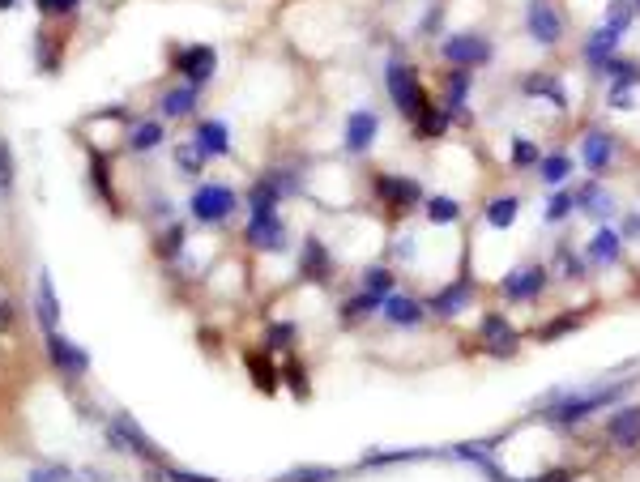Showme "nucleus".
<instances>
[{"mask_svg":"<svg viewBox=\"0 0 640 482\" xmlns=\"http://www.w3.org/2000/svg\"><path fill=\"white\" fill-rule=\"evenodd\" d=\"M175 69L188 77V86H205L218 69V56H214V47H188V52L175 60Z\"/></svg>","mask_w":640,"mask_h":482,"instance_id":"9","label":"nucleus"},{"mask_svg":"<svg viewBox=\"0 0 640 482\" xmlns=\"http://www.w3.org/2000/svg\"><path fill=\"white\" fill-rule=\"evenodd\" d=\"M478 337H483L487 350H495V355H512V350H517V329H512L504 316H487Z\"/></svg>","mask_w":640,"mask_h":482,"instance_id":"12","label":"nucleus"},{"mask_svg":"<svg viewBox=\"0 0 640 482\" xmlns=\"http://www.w3.org/2000/svg\"><path fill=\"white\" fill-rule=\"evenodd\" d=\"M559 269H564V278H585V269H581V256H572L568 248H559Z\"/></svg>","mask_w":640,"mask_h":482,"instance_id":"38","label":"nucleus"},{"mask_svg":"<svg viewBox=\"0 0 640 482\" xmlns=\"http://www.w3.org/2000/svg\"><path fill=\"white\" fill-rule=\"evenodd\" d=\"M538 171L547 184H564L572 175V158L568 154H551V158H538Z\"/></svg>","mask_w":640,"mask_h":482,"instance_id":"27","label":"nucleus"},{"mask_svg":"<svg viewBox=\"0 0 640 482\" xmlns=\"http://www.w3.org/2000/svg\"><path fill=\"white\" fill-rule=\"evenodd\" d=\"M572 205H576V197H572V192H559V197L551 201V210H547V218H551V222H559V218H568V210H572Z\"/></svg>","mask_w":640,"mask_h":482,"instance_id":"39","label":"nucleus"},{"mask_svg":"<svg viewBox=\"0 0 640 482\" xmlns=\"http://www.w3.org/2000/svg\"><path fill=\"white\" fill-rule=\"evenodd\" d=\"M615 43H619V30H611V26H598V30H594V39H589V47H585L589 64H606V60H611Z\"/></svg>","mask_w":640,"mask_h":482,"instance_id":"20","label":"nucleus"},{"mask_svg":"<svg viewBox=\"0 0 640 482\" xmlns=\"http://www.w3.org/2000/svg\"><path fill=\"white\" fill-rule=\"evenodd\" d=\"M30 482H64V470H35Z\"/></svg>","mask_w":640,"mask_h":482,"instance_id":"45","label":"nucleus"},{"mask_svg":"<svg viewBox=\"0 0 640 482\" xmlns=\"http://www.w3.org/2000/svg\"><path fill=\"white\" fill-rule=\"evenodd\" d=\"M611 103H615L619 111H628V107H632V86H628V82H615V86H611Z\"/></svg>","mask_w":640,"mask_h":482,"instance_id":"40","label":"nucleus"},{"mask_svg":"<svg viewBox=\"0 0 640 482\" xmlns=\"http://www.w3.org/2000/svg\"><path fill=\"white\" fill-rule=\"evenodd\" d=\"M192 107H197V86H180V90L163 94V116L167 120H184Z\"/></svg>","mask_w":640,"mask_h":482,"instance_id":"19","label":"nucleus"},{"mask_svg":"<svg viewBox=\"0 0 640 482\" xmlns=\"http://www.w3.org/2000/svg\"><path fill=\"white\" fill-rule=\"evenodd\" d=\"M384 82H389L393 103H397V111H402L406 120H414V116H419V111L427 107V94H423V86H419V77H414L410 64L393 60V64H389V73H384Z\"/></svg>","mask_w":640,"mask_h":482,"instance_id":"2","label":"nucleus"},{"mask_svg":"<svg viewBox=\"0 0 640 482\" xmlns=\"http://www.w3.org/2000/svg\"><path fill=\"white\" fill-rule=\"evenodd\" d=\"M525 90H530V94H551V103H564V90H559L551 77H530V82H525Z\"/></svg>","mask_w":640,"mask_h":482,"instance_id":"35","label":"nucleus"},{"mask_svg":"<svg viewBox=\"0 0 640 482\" xmlns=\"http://www.w3.org/2000/svg\"><path fill=\"white\" fill-rule=\"evenodd\" d=\"M389 286H393V273H389V269H367V273H363V291L389 295Z\"/></svg>","mask_w":640,"mask_h":482,"instance_id":"33","label":"nucleus"},{"mask_svg":"<svg viewBox=\"0 0 640 482\" xmlns=\"http://www.w3.org/2000/svg\"><path fill=\"white\" fill-rule=\"evenodd\" d=\"M158 141H163V124H137L133 128V137H128V146H133V150H154L158 146Z\"/></svg>","mask_w":640,"mask_h":482,"instance_id":"29","label":"nucleus"},{"mask_svg":"<svg viewBox=\"0 0 640 482\" xmlns=\"http://www.w3.org/2000/svg\"><path fill=\"white\" fill-rule=\"evenodd\" d=\"M623 393H628V380L611 384V389H594V393H572V397H564V401H555V406L547 410V419H555V423H581L585 414L611 406V401L623 397Z\"/></svg>","mask_w":640,"mask_h":482,"instance_id":"1","label":"nucleus"},{"mask_svg":"<svg viewBox=\"0 0 640 482\" xmlns=\"http://www.w3.org/2000/svg\"><path fill=\"white\" fill-rule=\"evenodd\" d=\"M47 346H52V359H56V367H60L64 376H86L90 359H86L82 350H77L64 333H56V329H52V333H47Z\"/></svg>","mask_w":640,"mask_h":482,"instance_id":"10","label":"nucleus"},{"mask_svg":"<svg viewBox=\"0 0 640 482\" xmlns=\"http://www.w3.org/2000/svg\"><path fill=\"white\" fill-rule=\"evenodd\" d=\"M632 5H636V9H640V0H632Z\"/></svg>","mask_w":640,"mask_h":482,"instance_id":"47","label":"nucleus"},{"mask_svg":"<svg viewBox=\"0 0 640 482\" xmlns=\"http://www.w3.org/2000/svg\"><path fill=\"white\" fill-rule=\"evenodd\" d=\"M410 124H414V133H419L423 141H431V137H440V133H444L448 116H444V111H436V103H427V107H423V111H419V116H414Z\"/></svg>","mask_w":640,"mask_h":482,"instance_id":"21","label":"nucleus"},{"mask_svg":"<svg viewBox=\"0 0 640 482\" xmlns=\"http://www.w3.org/2000/svg\"><path fill=\"white\" fill-rule=\"evenodd\" d=\"M13 188V154H9V146L0 141V197Z\"/></svg>","mask_w":640,"mask_h":482,"instance_id":"36","label":"nucleus"},{"mask_svg":"<svg viewBox=\"0 0 640 482\" xmlns=\"http://www.w3.org/2000/svg\"><path fill=\"white\" fill-rule=\"evenodd\" d=\"M517 210H521L517 197H495V201L487 205V222L504 231V227H512V222H517Z\"/></svg>","mask_w":640,"mask_h":482,"instance_id":"23","label":"nucleus"},{"mask_svg":"<svg viewBox=\"0 0 640 482\" xmlns=\"http://www.w3.org/2000/svg\"><path fill=\"white\" fill-rule=\"evenodd\" d=\"M9 5H13V0H0V9H9Z\"/></svg>","mask_w":640,"mask_h":482,"instance_id":"46","label":"nucleus"},{"mask_svg":"<svg viewBox=\"0 0 640 482\" xmlns=\"http://www.w3.org/2000/svg\"><path fill=\"white\" fill-rule=\"evenodd\" d=\"M525 26H530V35L542 43V47H555L564 39V18H559V9L551 0H530V9H525Z\"/></svg>","mask_w":640,"mask_h":482,"instance_id":"5","label":"nucleus"},{"mask_svg":"<svg viewBox=\"0 0 640 482\" xmlns=\"http://www.w3.org/2000/svg\"><path fill=\"white\" fill-rule=\"evenodd\" d=\"M291 337H295V329H291V325H274V329H269V346H286Z\"/></svg>","mask_w":640,"mask_h":482,"instance_id":"42","label":"nucleus"},{"mask_svg":"<svg viewBox=\"0 0 640 482\" xmlns=\"http://www.w3.org/2000/svg\"><path fill=\"white\" fill-rule=\"evenodd\" d=\"M619 235L615 231H598L594 235V244H589V261H598V265H615L619 261Z\"/></svg>","mask_w":640,"mask_h":482,"instance_id":"22","label":"nucleus"},{"mask_svg":"<svg viewBox=\"0 0 640 482\" xmlns=\"http://www.w3.org/2000/svg\"><path fill=\"white\" fill-rule=\"evenodd\" d=\"M376 128H380L376 111H355V116L346 120V150L350 154H367L372 150V141H376Z\"/></svg>","mask_w":640,"mask_h":482,"instance_id":"11","label":"nucleus"},{"mask_svg":"<svg viewBox=\"0 0 640 482\" xmlns=\"http://www.w3.org/2000/svg\"><path fill=\"white\" fill-rule=\"evenodd\" d=\"M376 308H380V295L363 291L359 299H350V303H346V312H342V316H346V320H359V316H372Z\"/></svg>","mask_w":640,"mask_h":482,"instance_id":"32","label":"nucleus"},{"mask_svg":"<svg viewBox=\"0 0 640 482\" xmlns=\"http://www.w3.org/2000/svg\"><path fill=\"white\" fill-rule=\"evenodd\" d=\"M457 214H461V210H457L453 197H431V201H427V218L440 222V227H444V222H457Z\"/></svg>","mask_w":640,"mask_h":482,"instance_id":"30","label":"nucleus"},{"mask_svg":"<svg viewBox=\"0 0 640 482\" xmlns=\"http://www.w3.org/2000/svg\"><path fill=\"white\" fill-rule=\"evenodd\" d=\"M13 325V299L5 295V291H0V333H5Z\"/></svg>","mask_w":640,"mask_h":482,"instance_id":"43","label":"nucleus"},{"mask_svg":"<svg viewBox=\"0 0 640 482\" xmlns=\"http://www.w3.org/2000/svg\"><path fill=\"white\" fill-rule=\"evenodd\" d=\"M188 210H192L197 222H222V218H231V210H235V192L222 188V184H205V188L192 192Z\"/></svg>","mask_w":640,"mask_h":482,"instance_id":"4","label":"nucleus"},{"mask_svg":"<svg viewBox=\"0 0 640 482\" xmlns=\"http://www.w3.org/2000/svg\"><path fill=\"white\" fill-rule=\"evenodd\" d=\"M581 154H585V167L594 171V175H602L606 167L615 163V137H611V133H589L585 146H581Z\"/></svg>","mask_w":640,"mask_h":482,"instance_id":"13","label":"nucleus"},{"mask_svg":"<svg viewBox=\"0 0 640 482\" xmlns=\"http://www.w3.org/2000/svg\"><path fill=\"white\" fill-rule=\"evenodd\" d=\"M576 201H581V210L585 214H594V218H606V214H611V197H606V192L598 188V184H589V188H581V192H576Z\"/></svg>","mask_w":640,"mask_h":482,"instance_id":"24","label":"nucleus"},{"mask_svg":"<svg viewBox=\"0 0 640 482\" xmlns=\"http://www.w3.org/2000/svg\"><path fill=\"white\" fill-rule=\"evenodd\" d=\"M384 316H389L393 325H406L410 329V325H419V320H423V308L410 295H389V299H384Z\"/></svg>","mask_w":640,"mask_h":482,"instance_id":"18","label":"nucleus"},{"mask_svg":"<svg viewBox=\"0 0 640 482\" xmlns=\"http://www.w3.org/2000/svg\"><path fill=\"white\" fill-rule=\"evenodd\" d=\"M197 146L205 150V154H214V158H222V154H231V137H227V128H222L218 120H205L201 128H197Z\"/></svg>","mask_w":640,"mask_h":482,"instance_id":"17","label":"nucleus"},{"mask_svg":"<svg viewBox=\"0 0 640 482\" xmlns=\"http://www.w3.org/2000/svg\"><path fill=\"white\" fill-rule=\"evenodd\" d=\"M39 5H43L47 13H69V9L77 5V0H39Z\"/></svg>","mask_w":640,"mask_h":482,"instance_id":"44","label":"nucleus"},{"mask_svg":"<svg viewBox=\"0 0 640 482\" xmlns=\"http://www.w3.org/2000/svg\"><path fill=\"white\" fill-rule=\"evenodd\" d=\"M303 273H308V278H325L329 273V256H325V248H320V239H308V244H303Z\"/></svg>","mask_w":640,"mask_h":482,"instance_id":"26","label":"nucleus"},{"mask_svg":"<svg viewBox=\"0 0 640 482\" xmlns=\"http://www.w3.org/2000/svg\"><path fill=\"white\" fill-rule=\"evenodd\" d=\"M440 52L448 64H457V69H478V64L491 60V43H487V35H478V30H461V35L444 39Z\"/></svg>","mask_w":640,"mask_h":482,"instance_id":"3","label":"nucleus"},{"mask_svg":"<svg viewBox=\"0 0 640 482\" xmlns=\"http://www.w3.org/2000/svg\"><path fill=\"white\" fill-rule=\"evenodd\" d=\"M333 478V470H295V474H286L282 482H325Z\"/></svg>","mask_w":640,"mask_h":482,"instance_id":"41","label":"nucleus"},{"mask_svg":"<svg viewBox=\"0 0 640 482\" xmlns=\"http://www.w3.org/2000/svg\"><path fill=\"white\" fill-rule=\"evenodd\" d=\"M466 90H470V69H457L448 73V111H461V103H466Z\"/></svg>","mask_w":640,"mask_h":482,"instance_id":"28","label":"nucleus"},{"mask_svg":"<svg viewBox=\"0 0 640 482\" xmlns=\"http://www.w3.org/2000/svg\"><path fill=\"white\" fill-rule=\"evenodd\" d=\"M56 291H52V278H47V273H43V278H39V320H43V329L47 333H52L56 329Z\"/></svg>","mask_w":640,"mask_h":482,"instance_id":"25","label":"nucleus"},{"mask_svg":"<svg viewBox=\"0 0 640 482\" xmlns=\"http://www.w3.org/2000/svg\"><path fill=\"white\" fill-rule=\"evenodd\" d=\"M606 440L615 448H636L640 444V406H619L606 419Z\"/></svg>","mask_w":640,"mask_h":482,"instance_id":"7","label":"nucleus"},{"mask_svg":"<svg viewBox=\"0 0 640 482\" xmlns=\"http://www.w3.org/2000/svg\"><path fill=\"white\" fill-rule=\"evenodd\" d=\"M175 163H180V171H201V163H205V150L197 146V141H188V146H180L175 150Z\"/></svg>","mask_w":640,"mask_h":482,"instance_id":"31","label":"nucleus"},{"mask_svg":"<svg viewBox=\"0 0 640 482\" xmlns=\"http://www.w3.org/2000/svg\"><path fill=\"white\" fill-rule=\"evenodd\" d=\"M470 299H474V286L470 282H453V286H444L440 295H431L427 308L436 316H457L461 308H470Z\"/></svg>","mask_w":640,"mask_h":482,"instance_id":"14","label":"nucleus"},{"mask_svg":"<svg viewBox=\"0 0 640 482\" xmlns=\"http://www.w3.org/2000/svg\"><path fill=\"white\" fill-rule=\"evenodd\" d=\"M248 244H252V248H261V252H282V248H286V231H282V222H278V214H274V210L252 214Z\"/></svg>","mask_w":640,"mask_h":482,"instance_id":"6","label":"nucleus"},{"mask_svg":"<svg viewBox=\"0 0 640 482\" xmlns=\"http://www.w3.org/2000/svg\"><path fill=\"white\" fill-rule=\"evenodd\" d=\"M606 26H611V30H619V35L632 26V5H628V0H615V5H611V13H606Z\"/></svg>","mask_w":640,"mask_h":482,"instance_id":"34","label":"nucleus"},{"mask_svg":"<svg viewBox=\"0 0 640 482\" xmlns=\"http://www.w3.org/2000/svg\"><path fill=\"white\" fill-rule=\"evenodd\" d=\"M542 286H547V269L542 265H521L504 278V295L508 299H538Z\"/></svg>","mask_w":640,"mask_h":482,"instance_id":"8","label":"nucleus"},{"mask_svg":"<svg viewBox=\"0 0 640 482\" xmlns=\"http://www.w3.org/2000/svg\"><path fill=\"white\" fill-rule=\"evenodd\" d=\"M111 440H116V448H133V453H141V457H154V448H150V440L137 431V423L133 419H120L111 423Z\"/></svg>","mask_w":640,"mask_h":482,"instance_id":"16","label":"nucleus"},{"mask_svg":"<svg viewBox=\"0 0 640 482\" xmlns=\"http://www.w3.org/2000/svg\"><path fill=\"white\" fill-rule=\"evenodd\" d=\"M376 192H380L384 205H402V210H406V201H419V184L414 180H393V175H380Z\"/></svg>","mask_w":640,"mask_h":482,"instance_id":"15","label":"nucleus"},{"mask_svg":"<svg viewBox=\"0 0 640 482\" xmlns=\"http://www.w3.org/2000/svg\"><path fill=\"white\" fill-rule=\"evenodd\" d=\"M512 163H517V167H530V163H538V150H534L525 137H517V146H512Z\"/></svg>","mask_w":640,"mask_h":482,"instance_id":"37","label":"nucleus"}]
</instances>
